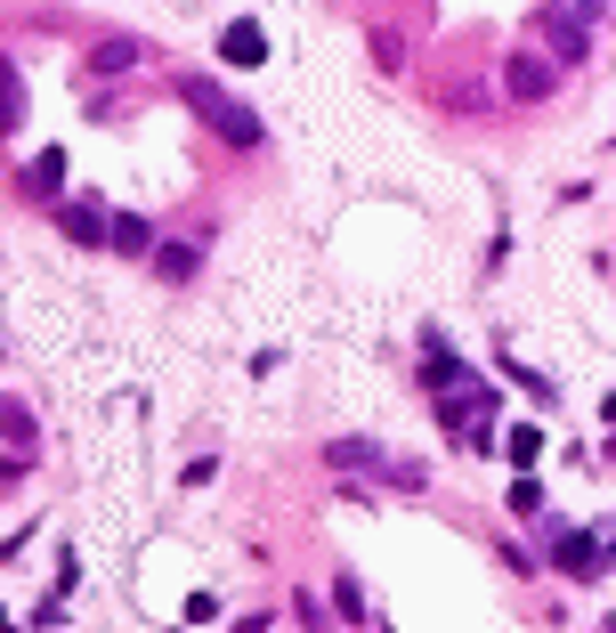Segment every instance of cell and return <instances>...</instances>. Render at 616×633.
Wrapping results in <instances>:
<instances>
[{
	"label": "cell",
	"instance_id": "cell-1",
	"mask_svg": "<svg viewBox=\"0 0 616 633\" xmlns=\"http://www.w3.org/2000/svg\"><path fill=\"white\" fill-rule=\"evenodd\" d=\"M179 98H187V106H195V122H203V131H219L228 147H260V138H269L252 106H236V98L219 90V81H203V74H187V81H179Z\"/></svg>",
	"mask_w": 616,
	"mask_h": 633
},
{
	"label": "cell",
	"instance_id": "cell-2",
	"mask_svg": "<svg viewBox=\"0 0 616 633\" xmlns=\"http://www.w3.org/2000/svg\"><path fill=\"white\" fill-rule=\"evenodd\" d=\"M544 41L560 66H584L592 57V0H544Z\"/></svg>",
	"mask_w": 616,
	"mask_h": 633
},
{
	"label": "cell",
	"instance_id": "cell-3",
	"mask_svg": "<svg viewBox=\"0 0 616 633\" xmlns=\"http://www.w3.org/2000/svg\"><path fill=\"white\" fill-rule=\"evenodd\" d=\"M544 536H551V561H560V577H577V585H592L601 577V536H584V528H560V520H544Z\"/></svg>",
	"mask_w": 616,
	"mask_h": 633
},
{
	"label": "cell",
	"instance_id": "cell-4",
	"mask_svg": "<svg viewBox=\"0 0 616 633\" xmlns=\"http://www.w3.org/2000/svg\"><path fill=\"white\" fill-rule=\"evenodd\" d=\"M551 81H560V57H536V49H511V66H503V90L511 98H551Z\"/></svg>",
	"mask_w": 616,
	"mask_h": 633
},
{
	"label": "cell",
	"instance_id": "cell-5",
	"mask_svg": "<svg viewBox=\"0 0 616 633\" xmlns=\"http://www.w3.org/2000/svg\"><path fill=\"white\" fill-rule=\"evenodd\" d=\"M219 57H228V66H260V57H269V33H260V16H236V25L219 33Z\"/></svg>",
	"mask_w": 616,
	"mask_h": 633
},
{
	"label": "cell",
	"instance_id": "cell-6",
	"mask_svg": "<svg viewBox=\"0 0 616 633\" xmlns=\"http://www.w3.org/2000/svg\"><path fill=\"white\" fill-rule=\"evenodd\" d=\"M422 382H430L438 398H446V391H463V382H470V374H463V358H446V341H438V334H422Z\"/></svg>",
	"mask_w": 616,
	"mask_h": 633
},
{
	"label": "cell",
	"instance_id": "cell-7",
	"mask_svg": "<svg viewBox=\"0 0 616 633\" xmlns=\"http://www.w3.org/2000/svg\"><path fill=\"white\" fill-rule=\"evenodd\" d=\"M57 228H66L73 244H106V236H114V219L98 212V203H57Z\"/></svg>",
	"mask_w": 616,
	"mask_h": 633
},
{
	"label": "cell",
	"instance_id": "cell-8",
	"mask_svg": "<svg viewBox=\"0 0 616 633\" xmlns=\"http://www.w3.org/2000/svg\"><path fill=\"white\" fill-rule=\"evenodd\" d=\"M203 269V244H155V276L162 284H195Z\"/></svg>",
	"mask_w": 616,
	"mask_h": 633
},
{
	"label": "cell",
	"instance_id": "cell-9",
	"mask_svg": "<svg viewBox=\"0 0 616 633\" xmlns=\"http://www.w3.org/2000/svg\"><path fill=\"white\" fill-rule=\"evenodd\" d=\"M25 195H66V147H49V155H33V171H25Z\"/></svg>",
	"mask_w": 616,
	"mask_h": 633
},
{
	"label": "cell",
	"instance_id": "cell-10",
	"mask_svg": "<svg viewBox=\"0 0 616 633\" xmlns=\"http://www.w3.org/2000/svg\"><path fill=\"white\" fill-rule=\"evenodd\" d=\"M106 244H114V252H122V260H155V228H147V219H138V212H122Z\"/></svg>",
	"mask_w": 616,
	"mask_h": 633
},
{
	"label": "cell",
	"instance_id": "cell-11",
	"mask_svg": "<svg viewBox=\"0 0 616 633\" xmlns=\"http://www.w3.org/2000/svg\"><path fill=\"white\" fill-rule=\"evenodd\" d=\"M25 122V81H16V66H0V138Z\"/></svg>",
	"mask_w": 616,
	"mask_h": 633
},
{
	"label": "cell",
	"instance_id": "cell-12",
	"mask_svg": "<svg viewBox=\"0 0 616 633\" xmlns=\"http://www.w3.org/2000/svg\"><path fill=\"white\" fill-rule=\"evenodd\" d=\"M324 463H333V472H374V447H365V439H333V447H324Z\"/></svg>",
	"mask_w": 616,
	"mask_h": 633
},
{
	"label": "cell",
	"instance_id": "cell-13",
	"mask_svg": "<svg viewBox=\"0 0 616 633\" xmlns=\"http://www.w3.org/2000/svg\"><path fill=\"white\" fill-rule=\"evenodd\" d=\"M138 66V41H98L90 49V74H130Z\"/></svg>",
	"mask_w": 616,
	"mask_h": 633
},
{
	"label": "cell",
	"instance_id": "cell-14",
	"mask_svg": "<svg viewBox=\"0 0 616 633\" xmlns=\"http://www.w3.org/2000/svg\"><path fill=\"white\" fill-rule=\"evenodd\" d=\"M503 455H511V472H527V463L544 455V431H536V422H520V431H503Z\"/></svg>",
	"mask_w": 616,
	"mask_h": 633
},
{
	"label": "cell",
	"instance_id": "cell-15",
	"mask_svg": "<svg viewBox=\"0 0 616 633\" xmlns=\"http://www.w3.org/2000/svg\"><path fill=\"white\" fill-rule=\"evenodd\" d=\"M0 439H9L16 455H33V415L25 406H0Z\"/></svg>",
	"mask_w": 616,
	"mask_h": 633
},
{
	"label": "cell",
	"instance_id": "cell-16",
	"mask_svg": "<svg viewBox=\"0 0 616 633\" xmlns=\"http://www.w3.org/2000/svg\"><path fill=\"white\" fill-rule=\"evenodd\" d=\"M511 512H520V520H527V512H544V479H527V472L511 479Z\"/></svg>",
	"mask_w": 616,
	"mask_h": 633
},
{
	"label": "cell",
	"instance_id": "cell-17",
	"mask_svg": "<svg viewBox=\"0 0 616 633\" xmlns=\"http://www.w3.org/2000/svg\"><path fill=\"white\" fill-rule=\"evenodd\" d=\"M365 41H374V66H381V74L406 66V41H398V33H365Z\"/></svg>",
	"mask_w": 616,
	"mask_h": 633
},
{
	"label": "cell",
	"instance_id": "cell-18",
	"mask_svg": "<svg viewBox=\"0 0 616 633\" xmlns=\"http://www.w3.org/2000/svg\"><path fill=\"white\" fill-rule=\"evenodd\" d=\"M333 609H341L349 625H357V618H365V594H357V585H349V577H333Z\"/></svg>",
	"mask_w": 616,
	"mask_h": 633
},
{
	"label": "cell",
	"instance_id": "cell-19",
	"mask_svg": "<svg viewBox=\"0 0 616 633\" xmlns=\"http://www.w3.org/2000/svg\"><path fill=\"white\" fill-rule=\"evenodd\" d=\"M601 415H608V422H616V391H608V398H601Z\"/></svg>",
	"mask_w": 616,
	"mask_h": 633
}]
</instances>
